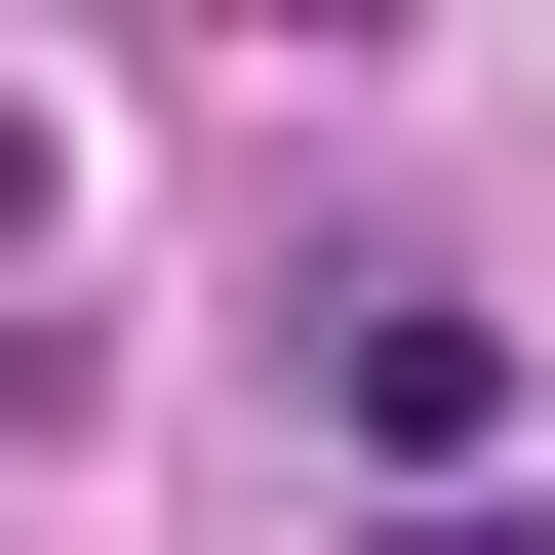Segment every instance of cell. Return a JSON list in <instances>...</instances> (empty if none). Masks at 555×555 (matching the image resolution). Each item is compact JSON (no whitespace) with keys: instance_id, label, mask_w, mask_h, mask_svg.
I'll return each instance as SVG.
<instances>
[{"instance_id":"cell-1","label":"cell","mask_w":555,"mask_h":555,"mask_svg":"<svg viewBox=\"0 0 555 555\" xmlns=\"http://www.w3.org/2000/svg\"><path fill=\"white\" fill-rule=\"evenodd\" d=\"M318 397H358L397 516H516V318H476V278H358V318H318Z\"/></svg>"},{"instance_id":"cell-2","label":"cell","mask_w":555,"mask_h":555,"mask_svg":"<svg viewBox=\"0 0 555 555\" xmlns=\"http://www.w3.org/2000/svg\"><path fill=\"white\" fill-rule=\"evenodd\" d=\"M397 555H555V516H397Z\"/></svg>"},{"instance_id":"cell-3","label":"cell","mask_w":555,"mask_h":555,"mask_svg":"<svg viewBox=\"0 0 555 555\" xmlns=\"http://www.w3.org/2000/svg\"><path fill=\"white\" fill-rule=\"evenodd\" d=\"M0 238H40V119H0Z\"/></svg>"}]
</instances>
